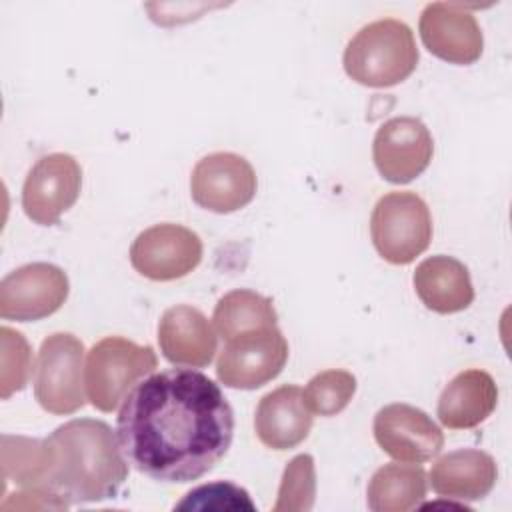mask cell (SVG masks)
I'll use <instances>...</instances> for the list:
<instances>
[{"label":"cell","mask_w":512,"mask_h":512,"mask_svg":"<svg viewBox=\"0 0 512 512\" xmlns=\"http://www.w3.org/2000/svg\"><path fill=\"white\" fill-rule=\"evenodd\" d=\"M116 436L132 468L158 482L186 484L226 456L234 412L206 374L170 368L128 392L116 416Z\"/></svg>","instance_id":"1"},{"label":"cell","mask_w":512,"mask_h":512,"mask_svg":"<svg viewBox=\"0 0 512 512\" xmlns=\"http://www.w3.org/2000/svg\"><path fill=\"white\" fill-rule=\"evenodd\" d=\"M44 490L68 506L114 498L128 478V460L114 430L96 418H74L44 438Z\"/></svg>","instance_id":"2"},{"label":"cell","mask_w":512,"mask_h":512,"mask_svg":"<svg viewBox=\"0 0 512 512\" xmlns=\"http://www.w3.org/2000/svg\"><path fill=\"white\" fill-rule=\"evenodd\" d=\"M418 64V48L410 26L396 18H382L362 26L344 50L346 74L370 88L404 82Z\"/></svg>","instance_id":"3"},{"label":"cell","mask_w":512,"mask_h":512,"mask_svg":"<svg viewBox=\"0 0 512 512\" xmlns=\"http://www.w3.org/2000/svg\"><path fill=\"white\" fill-rule=\"evenodd\" d=\"M158 364L152 346H140L122 336H106L96 342L84 366L86 396L100 412L116 410L128 392Z\"/></svg>","instance_id":"4"},{"label":"cell","mask_w":512,"mask_h":512,"mask_svg":"<svg viewBox=\"0 0 512 512\" xmlns=\"http://www.w3.org/2000/svg\"><path fill=\"white\" fill-rule=\"evenodd\" d=\"M370 236L376 252L390 264H410L432 240L428 204L416 192L384 194L370 216Z\"/></svg>","instance_id":"5"},{"label":"cell","mask_w":512,"mask_h":512,"mask_svg":"<svg viewBox=\"0 0 512 512\" xmlns=\"http://www.w3.org/2000/svg\"><path fill=\"white\" fill-rule=\"evenodd\" d=\"M84 344L70 332H54L42 340L36 370L34 396L50 414H74L88 396L84 386Z\"/></svg>","instance_id":"6"},{"label":"cell","mask_w":512,"mask_h":512,"mask_svg":"<svg viewBox=\"0 0 512 512\" xmlns=\"http://www.w3.org/2000/svg\"><path fill=\"white\" fill-rule=\"evenodd\" d=\"M288 360V342L276 326L250 330L224 342L216 376L228 388L256 390L274 380Z\"/></svg>","instance_id":"7"},{"label":"cell","mask_w":512,"mask_h":512,"mask_svg":"<svg viewBox=\"0 0 512 512\" xmlns=\"http://www.w3.org/2000/svg\"><path fill=\"white\" fill-rule=\"evenodd\" d=\"M68 292L70 282L60 266L24 264L0 282V316L16 322L42 320L62 308Z\"/></svg>","instance_id":"8"},{"label":"cell","mask_w":512,"mask_h":512,"mask_svg":"<svg viewBox=\"0 0 512 512\" xmlns=\"http://www.w3.org/2000/svg\"><path fill=\"white\" fill-rule=\"evenodd\" d=\"M202 260V240L180 224H154L130 246V264L144 278L168 282L184 278Z\"/></svg>","instance_id":"9"},{"label":"cell","mask_w":512,"mask_h":512,"mask_svg":"<svg viewBox=\"0 0 512 512\" xmlns=\"http://www.w3.org/2000/svg\"><path fill=\"white\" fill-rule=\"evenodd\" d=\"M82 188V168L72 154L52 152L42 156L28 172L22 186V208L26 216L52 226L74 206Z\"/></svg>","instance_id":"10"},{"label":"cell","mask_w":512,"mask_h":512,"mask_svg":"<svg viewBox=\"0 0 512 512\" xmlns=\"http://www.w3.org/2000/svg\"><path fill=\"white\" fill-rule=\"evenodd\" d=\"M258 180L252 164L234 152H212L190 176L192 200L210 212L230 214L252 202Z\"/></svg>","instance_id":"11"},{"label":"cell","mask_w":512,"mask_h":512,"mask_svg":"<svg viewBox=\"0 0 512 512\" xmlns=\"http://www.w3.org/2000/svg\"><path fill=\"white\" fill-rule=\"evenodd\" d=\"M434 154V140L426 124L414 116L386 120L372 142V158L380 176L392 184H406L420 176Z\"/></svg>","instance_id":"12"},{"label":"cell","mask_w":512,"mask_h":512,"mask_svg":"<svg viewBox=\"0 0 512 512\" xmlns=\"http://www.w3.org/2000/svg\"><path fill=\"white\" fill-rule=\"evenodd\" d=\"M372 430L378 446L398 462L422 464L444 448L440 426L424 410L404 402L380 408Z\"/></svg>","instance_id":"13"},{"label":"cell","mask_w":512,"mask_h":512,"mask_svg":"<svg viewBox=\"0 0 512 512\" xmlns=\"http://www.w3.org/2000/svg\"><path fill=\"white\" fill-rule=\"evenodd\" d=\"M420 38L426 50L452 64L480 58L484 38L476 16L460 2H432L420 14Z\"/></svg>","instance_id":"14"},{"label":"cell","mask_w":512,"mask_h":512,"mask_svg":"<svg viewBox=\"0 0 512 512\" xmlns=\"http://www.w3.org/2000/svg\"><path fill=\"white\" fill-rule=\"evenodd\" d=\"M158 344L168 362L204 368L216 354L218 338L208 318L198 308L176 304L168 308L158 322Z\"/></svg>","instance_id":"15"},{"label":"cell","mask_w":512,"mask_h":512,"mask_svg":"<svg viewBox=\"0 0 512 512\" xmlns=\"http://www.w3.org/2000/svg\"><path fill=\"white\" fill-rule=\"evenodd\" d=\"M314 414L304 404L302 388L284 384L260 398L254 414L258 440L272 450H290L310 434Z\"/></svg>","instance_id":"16"},{"label":"cell","mask_w":512,"mask_h":512,"mask_svg":"<svg viewBox=\"0 0 512 512\" xmlns=\"http://www.w3.org/2000/svg\"><path fill=\"white\" fill-rule=\"evenodd\" d=\"M428 478L438 496L464 504L490 494L498 480V466L484 450L460 448L438 458Z\"/></svg>","instance_id":"17"},{"label":"cell","mask_w":512,"mask_h":512,"mask_svg":"<svg viewBox=\"0 0 512 512\" xmlns=\"http://www.w3.org/2000/svg\"><path fill=\"white\" fill-rule=\"evenodd\" d=\"M498 404L494 378L478 368L456 374L438 398V420L452 430L474 428L484 422Z\"/></svg>","instance_id":"18"},{"label":"cell","mask_w":512,"mask_h":512,"mask_svg":"<svg viewBox=\"0 0 512 512\" xmlns=\"http://www.w3.org/2000/svg\"><path fill=\"white\" fill-rule=\"evenodd\" d=\"M412 282L422 304L438 314L466 310L474 300V286L468 268L446 254L422 260L414 270Z\"/></svg>","instance_id":"19"},{"label":"cell","mask_w":512,"mask_h":512,"mask_svg":"<svg viewBox=\"0 0 512 512\" xmlns=\"http://www.w3.org/2000/svg\"><path fill=\"white\" fill-rule=\"evenodd\" d=\"M428 492V478L420 464H384L366 488V502L372 512H408L418 508Z\"/></svg>","instance_id":"20"},{"label":"cell","mask_w":512,"mask_h":512,"mask_svg":"<svg viewBox=\"0 0 512 512\" xmlns=\"http://www.w3.org/2000/svg\"><path fill=\"white\" fill-rule=\"evenodd\" d=\"M276 320L278 314L272 300L246 288L224 294L212 314L214 328L224 342L250 330L276 326Z\"/></svg>","instance_id":"21"},{"label":"cell","mask_w":512,"mask_h":512,"mask_svg":"<svg viewBox=\"0 0 512 512\" xmlns=\"http://www.w3.org/2000/svg\"><path fill=\"white\" fill-rule=\"evenodd\" d=\"M48 468L44 440L2 436V476L22 488H42Z\"/></svg>","instance_id":"22"},{"label":"cell","mask_w":512,"mask_h":512,"mask_svg":"<svg viewBox=\"0 0 512 512\" xmlns=\"http://www.w3.org/2000/svg\"><path fill=\"white\" fill-rule=\"evenodd\" d=\"M356 392V378L346 370H324L316 374L302 390L304 404L316 416H334L342 412Z\"/></svg>","instance_id":"23"},{"label":"cell","mask_w":512,"mask_h":512,"mask_svg":"<svg viewBox=\"0 0 512 512\" xmlns=\"http://www.w3.org/2000/svg\"><path fill=\"white\" fill-rule=\"evenodd\" d=\"M316 470L310 454L294 456L284 468L274 512H306L314 506Z\"/></svg>","instance_id":"24"},{"label":"cell","mask_w":512,"mask_h":512,"mask_svg":"<svg viewBox=\"0 0 512 512\" xmlns=\"http://www.w3.org/2000/svg\"><path fill=\"white\" fill-rule=\"evenodd\" d=\"M2 338V398L6 400L12 392L22 390L32 374V350L26 338L8 328H0Z\"/></svg>","instance_id":"25"},{"label":"cell","mask_w":512,"mask_h":512,"mask_svg":"<svg viewBox=\"0 0 512 512\" xmlns=\"http://www.w3.org/2000/svg\"><path fill=\"white\" fill-rule=\"evenodd\" d=\"M174 510H256V504L244 488L220 480L190 490Z\"/></svg>","instance_id":"26"}]
</instances>
